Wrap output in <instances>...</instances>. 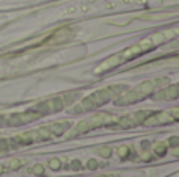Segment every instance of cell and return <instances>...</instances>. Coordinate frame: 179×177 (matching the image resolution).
Here are the masks:
<instances>
[{
  "label": "cell",
  "mask_w": 179,
  "mask_h": 177,
  "mask_svg": "<svg viewBox=\"0 0 179 177\" xmlns=\"http://www.w3.org/2000/svg\"><path fill=\"white\" fill-rule=\"evenodd\" d=\"M6 149H8V141H5V140H0V152L6 151Z\"/></svg>",
  "instance_id": "obj_1"
},
{
  "label": "cell",
  "mask_w": 179,
  "mask_h": 177,
  "mask_svg": "<svg viewBox=\"0 0 179 177\" xmlns=\"http://www.w3.org/2000/svg\"><path fill=\"white\" fill-rule=\"evenodd\" d=\"M2 171H3V166H2V165H0V172H2Z\"/></svg>",
  "instance_id": "obj_2"
}]
</instances>
